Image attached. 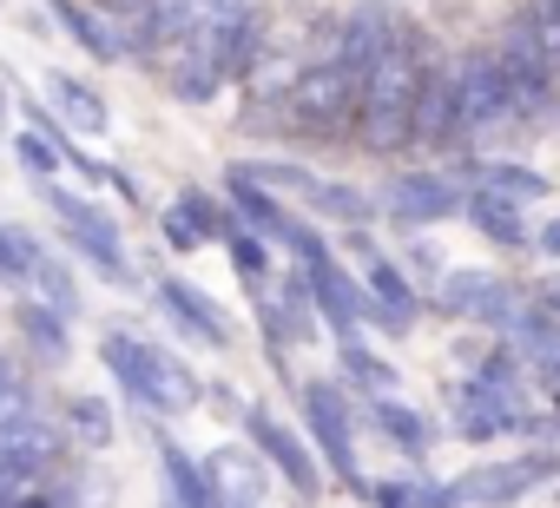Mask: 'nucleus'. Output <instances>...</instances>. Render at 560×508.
I'll list each match as a JSON object with an SVG mask.
<instances>
[{
  "label": "nucleus",
  "mask_w": 560,
  "mask_h": 508,
  "mask_svg": "<svg viewBox=\"0 0 560 508\" xmlns=\"http://www.w3.org/2000/svg\"><path fill=\"white\" fill-rule=\"evenodd\" d=\"M40 192H47L54 218L67 224V244H73V258H80L86 272H100L106 285H132V258H126L119 218H113V211H100L93 198H73L67 185H40Z\"/></svg>",
  "instance_id": "nucleus-6"
},
{
  "label": "nucleus",
  "mask_w": 560,
  "mask_h": 508,
  "mask_svg": "<svg viewBox=\"0 0 560 508\" xmlns=\"http://www.w3.org/2000/svg\"><path fill=\"white\" fill-rule=\"evenodd\" d=\"M27 291H40V304H47V311H60L67 324H73V318L86 311V304H80V285H73V272H67V265L54 258V251L40 258V272H34V285H27Z\"/></svg>",
  "instance_id": "nucleus-31"
},
{
  "label": "nucleus",
  "mask_w": 560,
  "mask_h": 508,
  "mask_svg": "<svg viewBox=\"0 0 560 508\" xmlns=\"http://www.w3.org/2000/svg\"><path fill=\"white\" fill-rule=\"evenodd\" d=\"M337 377L350 383V390H363V396H396V363L389 357H376L363 337H337Z\"/></svg>",
  "instance_id": "nucleus-24"
},
{
  "label": "nucleus",
  "mask_w": 560,
  "mask_h": 508,
  "mask_svg": "<svg viewBox=\"0 0 560 508\" xmlns=\"http://www.w3.org/2000/svg\"><path fill=\"white\" fill-rule=\"evenodd\" d=\"M383 211H389L396 224L422 231V224H442V218L462 211V185H455L448 172H402V178H389Z\"/></svg>",
  "instance_id": "nucleus-11"
},
{
  "label": "nucleus",
  "mask_w": 560,
  "mask_h": 508,
  "mask_svg": "<svg viewBox=\"0 0 560 508\" xmlns=\"http://www.w3.org/2000/svg\"><path fill=\"white\" fill-rule=\"evenodd\" d=\"M0 132H8V100H0Z\"/></svg>",
  "instance_id": "nucleus-42"
},
{
  "label": "nucleus",
  "mask_w": 560,
  "mask_h": 508,
  "mask_svg": "<svg viewBox=\"0 0 560 508\" xmlns=\"http://www.w3.org/2000/svg\"><path fill=\"white\" fill-rule=\"evenodd\" d=\"M237 178H250V185H264V192H311V178L317 172H304V165H291V159H244V165H231Z\"/></svg>",
  "instance_id": "nucleus-32"
},
{
  "label": "nucleus",
  "mask_w": 560,
  "mask_h": 508,
  "mask_svg": "<svg viewBox=\"0 0 560 508\" xmlns=\"http://www.w3.org/2000/svg\"><path fill=\"white\" fill-rule=\"evenodd\" d=\"M429 41H422V27H409V21H396V34H389V47L376 54V67L363 73V93H357V146L370 152V159H396V152H409V106H416V86H422V73H429Z\"/></svg>",
  "instance_id": "nucleus-1"
},
{
  "label": "nucleus",
  "mask_w": 560,
  "mask_h": 508,
  "mask_svg": "<svg viewBox=\"0 0 560 508\" xmlns=\"http://www.w3.org/2000/svg\"><path fill=\"white\" fill-rule=\"evenodd\" d=\"M47 100H54V113H60L67 132H80V139H106V132H113V106H106V93L86 86L80 73H47Z\"/></svg>",
  "instance_id": "nucleus-18"
},
{
  "label": "nucleus",
  "mask_w": 560,
  "mask_h": 508,
  "mask_svg": "<svg viewBox=\"0 0 560 508\" xmlns=\"http://www.w3.org/2000/svg\"><path fill=\"white\" fill-rule=\"evenodd\" d=\"M540 311H547V318H560V278H553V285H540Z\"/></svg>",
  "instance_id": "nucleus-41"
},
{
  "label": "nucleus",
  "mask_w": 560,
  "mask_h": 508,
  "mask_svg": "<svg viewBox=\"0 0 560 508\" xmlns=\"http://www.w3.org/2000/svg\"><path fill=\"white\" fill-rule=\"evenodd\" d=\"M553 409H560V403H553ZM547 429H560V416H553V423H547Z\"/></svg>",
  "instance_id": "nucleus-43"
},
{
  "label": "nucleus",
  "mask_w": 560,
  "mask_h": 508,
  "mask_svg": "<svg viewBox=\"0 0 560 508\" xmlns=\"http://www.w3.org/2000/svg\"><path fill=\"white\" fill-rule=\"evenodd\" d=\"M100 363H106V377L119 383V396H132V409H145V416H159V423L198 409V396H205L198 377L185 370V357H172L165 344H152V337H139V331H126V324H113V331L100 337Z\"/></svg>",
  "instance_id": "nucleus-2"
},
{
  "label": "nucleus",
  "mask_w": 560,
  "mask_h": 508,
  "mask_svg": "<svg viewBox=\"0 0 560 508\" xmlns=\"http://www.w3.org/2000/svg\"><path fill=\"white\" fill-rule=\"evenodd\" d=\"M139 8H145V0H93L100 21H126V14H139Z\"/></svg>",
  "instance_id": "nucleus-38"
},
{
  "label": "nucleus",
  "mask_w": 560,
  "mask_h": 508,
  "mask_svg": "<svg viewBox=\"0 0 560 508\" xmlns=\"http://www.w3.org/2000/svg\"><path fill=\"white\" fill-rule=\"evenodd\" d=\"M298 403H304V429H311L324 469H330L350 495H370V482H363V469H357V416H350L343 383L311 377V383H298Z\"/></svg>",
  "instance_id": "nucleus-5"
},
{
  "label": "nucleus",
  "mask_w": 560,
  "mask_h": 508,
  "mask_svg": "<svg viewBox=\"0 0 560 508\" xmlns=\"http://www.w3.org/2000/svg\"><path fill=\"white\" fill-rule=\"evenodd\" d=\"M357 93H363V80L343 67V60H311L284 93H277V106H284V126L298 132V139H317V146H337L350 126H357Z\"/></svg>",
  "instance_id": "nucleus-3"
},
{
  "label": "nucleus",
  "mask_w": 560,
  "mask_h": 508,
  "mask_svg": "<svg viewBox=\"0 0 560 508\" xmlns=\"http://www.w3.org/2000/svg\"><path fill=\"white\" fill-rule=\"evenodd\" d=\"M60 429H67V442H73V449H113V436H119V423H113L106 396H86V390L60 396Z\"/></svg>",
  "instance_id": "nucleus-25"
},
{
  "label": "nucleus",
  "mask_w": 560,
  "mask_h": 508,
  "mask_svg": "<svg viewBox=\"0 0 560 508\" xmlns=\"http://www.w3.org/2000/svg\"><path fill=\"white\" fill-rule=\"evenodd\" d=\"M343 244H350L357 258H363V278H357V285H363V304H370V318H376L383 331H409V324H416V311H422L416 285H409V278H402V272L383 258V251H376V238H370L363 224H357Z\"/></svg>",
  "instance_id": "nucleus-9"
},
{
  "label": "nucleus",
  "mask_w": 560,
  "mask_h": 508,
  "mask_svg": "<svg viewBox=\"0 0 560 508\" xmlns=\"http://www.w3.org/2000/svg\"><path fill=\"white\" fill-rule=\"evenodd\" d=\"M159 311L165 324L185 337V344H205V350H231V318L185 278H159Z\"/></svg>",
  "instance_id": "nucleus-12"
},
{
  "label": "nucleus",
  "mask_w": 560,
  "mask_h": 508,
  "mask_svg": "<svg viewBox=\"0 0 560 508\" xmlns=\"http://www.w3.org/2000/svg\"><path fill=\"white\" fill-rule=\"evenodd\" d=\"M370 429H376L383 442H396L409 462H422V455H429V442H435V423H429L422 409L396 403V396H370Z\"/></svg>",
  "instance_id": "nucleus-21"
},
{
  "label": "nucleus",
  "mask_w": 560,
  "mask_h": 508,
  "mask_svg": "<svg viewBox=\"0 0 560 508\" xmlns=\"http://www.w3.org/2000/svg\"><path fill=\"white\" fill-rule=\"evenodd\" d=\"M363 501H376V508H422L416 501V482H370Z\"/></svg>",
  "instance_id": "nucleus-36"
},
{
  "label": "nucleus",
  "mask_w": 560,
  "mask_h": 508,
  "mask_svg": "<svg viewBox=\"0 0 560 508\" xmlns=\"http://www.w3.org/2000/svg\"><path fill=\"white\" fill-rule=\"evenodd\" d=\"M178 211H185V224L198 231V244H211V238H224V231H231V211H224L211 192H198V185H185V192H178Z\"/></svg>",
  "instance_id": "nucleus-33"
},
{
  "label": "nucleus",
  "mask_w": 560,
  "mask_h": 508,
  "mask_svg": "<svg viewBox=\"0 0 560 508\" xmlns=\"http://www.w3.org/2000/svg\"><path fill=\"white\" fill-rule=\"evenodd\" d=\"M547 8H553V14H560V0H547Z\"/></svg>",
  "instance_id": "nucleus-44"
},
{
  "label": "nucleus",
  "mask_w": 560,
  "mask_h": 508,
  "mask_svg": "<svg viewBox=\"0 0 560 508\" xmlns=\"http://www.w3.org/2000/svg\"><path fill=\"white\" fill-rule=\"evenodd\" d=\"M330 34H337L330 60H343V67H350L357 80H363V73L376 67V54L389 47V34H396V14L383 8V0H363V8H357V14H343V21H337Z\"/></svg>",
  "instance_id": "nucleus-17"
},
{
  "label": "nucleus",
  "mask_w": 560,
  "mask_h": 508,
  "mask_svg": "<svg viewBox=\"0 0 560 508\" xmlns=\"http://www.w3.org/2000/svg\"><path fill=\"white\" fill-rule=\"evenodd\" d=\"M527 383H521V357L514 350H488L475 363V377L455 396V429L468 442H494V436H527Z\"/></svg>",
  "instance_id": "nucleus-4"
},
{
  "label": "nucleus",
  "mask_w": 560,
  "mask_h": 508,
  "mask_svg": "<svg viewBox=\"0 0 560 508\" xmlns=\"http://www.w3.org/2000/svg\"><path fill=\"white\" fill-rule=\"evenodd\" d=\"M435 298H442V311L475 318V324H508L514 304H521V291L508 278H494V272H448Z\"/></svg>",
  "instance_id": "nucleus-15"
},
{
  "label": "nucleus",
  "mask_w": 560,
  "mask_h": 508,
  "mask_svg": "<svg viewBox=\"0 0 560 508\" xmlns=\"http://www.w3.org/2000/svg\"><path fill=\"white\" fill-rule=\"evenodd\" d=\"M416 272H422V278H442V265H435V251H429V244H416Z\"/></svg>",
  "instance_id": "nucleus-40"
},
{
  "label": "nucleus",
  "mask_w": 560,
  "mask_h": 508,
  "mask_svg": "<svg viewBox=\"0 0 560 508\" xmlns=\"http://www.w3.org/2000/svg\"><path fill=\"white\" fill-rule=\"evenodd\" d=\"M468 178H475V192H494V198H508V205H534V198H547V178H540L534 165L468 159Z\"/></svg>",
  "instance_id": "nucleus-26"
},
{
  "label": "nucleus",
  "mask_w": 560,
  "mask_h": 508,
  "mask_svg": "<svg viewBox=\"0 0 560 508\" xmlns=\"http://www.w3.org/2000/svg\"><path fill=\"white\" fill-rule=\"evenodd\" d=\"M244 429H250V449L264 455V469H277L304 501L324 495V469H317V455H311V442H304L298 429H284V423H277L270 409H257V403L244 409Z\"/></svg>",
  "instance_id": "nucleus-10"
},
{
  "label": "nucleus",
  "mask_w": 560,
  "mask_h": 508,
  "mask_svg": "<svg viewBox=\"0 0 560 508\" xmlns=\"http://www.w3.org/2000/svg\"><path fill=\"white\" fill-rule=\"evenodd\" d=\"M304 205H311L317 218L350 224V231H357V224H370V211H376V205H370V192H363V185H343V178H311Z\"/></svg>",
  "instance_id": "nucleus-28"
},
{
  "label": "nucleus",
  "mask_w": 560,
  "mask_h": 508,
  "mask_svg": "<svg viewBox=\"0 0 560 508\" xmlns=\"http://www.w3.org/2000/svg\"><path fill=\"white\" fill-rule=\"evenodd\" d=\"M198 469H205V482H211V495H218L224 508H257V501L270 495V469H264L257 449L224 442V449H211Z\"/></svg>",
  "instance_id": "nucleus-16"
},
{
  "label": "nucleus",
  "mask_w": 560,
  "mask_h": 508,
  "mask_svg": "<svg viewBox=\"0 0 560 508\" xmlns=\"http://www.w3.org/2000/svg\"><path fill=\"white\" fill-rule=\"evenodd\" d=\"M159 238H165L172 251H198V231L185 224V211H178V205H165V211H159Z\"/></svg>",
  "instance_id": "nucleus-35"
},
{
  "label": "nucleus",
  "mask_w": 560,
  "mask_h": 508,
  "mask_svg": "<svg viewBox=\"0 0 560 508\" xmlns=\"http://www.w3.org/2000/svg\"><path fill=\"white\" fill-rule=\"evenodd\" d=\"M416 501H422V508H462L448 482H416Z\"/></svg>",
  "instance_id": "nucleus-37"
},
{
  "label": "nucleus",
  "mask_w": 560,
  "mask_h": 508,
  "mask_svg": "<svg viewBox=\"0 0 560 508\" xmlns=\"http://www.w3.org/2000/svg\"><path fill=\"white\" fill-rule=\"evenodd\" d=\"M508 126H514V113H508V86H501L494 54H462L455 60V146L501 139Z\"/></svg>",
  "instance_id": "nucleus-8"
},
{
  "label": "nucleus",
  "mask_w": 560,
  "mask_h": 508,
  "mask_svg": "<svg viewBox=\"0 0 560 508\" xmlns=\"http://www.w3.org/2000/svg\"><path fill=\"white\" fill-rule=\"evenodd\" d=\"M534 244H540V251H547V258H560V211H553V218H547V224H540V231H534Z\"/></svg>",
  "instance_id": "nucleus-39"
},
{
  "label": "nucleus",
  "mask_w": 560,
  "mask_h": 508,
  "mask_svg": "<svg viewBox=\"0 0 560 508\" xmlns=\"http://www.w3.org/2000/svg\"><path fill=\"white\" fill-rule=\"evenodd\" d=\"M462 218H468L488 244H501V251H521V244H527V211H521V205H508V198H494V192L462 198Z\"/></svg>",
  "instance_id": "nucleus-23"
},
{
  "label": "nucleus",
  "mask_w": 560,
  "mask_h": 508,
  "mask_svg": "<svg viewBox=\"0 0 560 508\" xmlns=\"http://www.w3.org/2000/svg\"><path fill=\"white\" fill-rule=\"evenodd\" d=\"M14 159H21V165H27L34 178H47V185L60 178V152H54V146H47V139H40L34 126H27V132H14Z\"/></svg>",
  "instance_id": "nucleus-34"
},
{
  "label": "nucleus",
  "mask_w": 560,
  "mask_h": 508,
  "mask_svg": "<svg viewBox=\"0 0 560 508\" xmlns=\"http://www.w3.org/2000/svg\"><path fill=\"white\" fill-rule=\"evenodd\" d=\"M47 14L80 41V54H93V60H126V54H119V34H113L93 8H80V0H47Z\"/></svg>",
  "instance_id": "nucleus-27"
},
{
  "label": "nucleus",
  "mask_w": 560,
  "mask_h": 508,
  "mask_svg": "<svg viewBox=\"0 0 560 508\" xmlns=\"http://www.w3.org/2000/svg\"><path fill=\"white\" fill-rule=\"evenodd\" d=\"M547 482H560V449H527V455H508V462H475L448 488H455L462 508H514V501H527Z\"/></svg>",
  "instance_id": "nucleus-7"
},
{
  "label": "nucleus",
  "mask_w": 560,
  "mask_h": 508,
  "mask_svg": "<svg viewBox=\"0 0 560 508\" xmlns=\"http://www.w3.org/2000/svg\"><path fill=\"white\" fill-rule=\"evenodd\" d=\"M298 278H304V291H311V311H317L337 337H357V324L370 318L363 285H357L337 258H324V265H298Z\"/></svg>",
  "instance_id": "nucleus-13"
},
{
  "label": "nucleus",
  "mask_w": 560,
  "mask_h": 508,
  "mask_svg": "<svg viewBox=\"0 0 560 508\" xmlns=\"http://www.w3.org/2000/svg\"><path fill=\"white\" fill-rule=\"evenodd\" d=\"M224 258H231V272H237L250 291H264V285H270V244H264L257 231H244L237 218H231V231H224Z\"/></svg>",
  "instance_id": "nucleus-30"
},
{
  "label": "nucleus",
  "mask_w": 560,
  "mask_h": 508,
  "mask_svg": "<svg viewBox=\"0 0 560 508\" xmlns=\"http://www.w3.org/2000/svg\"><path fill=\"white\" fill-rule=\"evenodd\" d=\"M40 258H47V244L27 224H0V285H8V291H27Z\"/></svg>",
  "instance_id": "nucleus-29"
},
{
  "label": "nucleus",
  "mask_w": 560,
  "mask_h": 508,
  "mask_svg": "<svg viewBox=\"0 0 560 508\" xmlns=\"http://www.w3.org/2000/svg\"><path fill=\"white\" fill-rule=\"evenodd\" d=\"M224 192H231V218L244 224V231H257L264 244H284L291 238V211L277 205V192H264V185H250V178H237V172H224Z\"/></svg>",
  "instance_id": "nucleus-19"
},
{
  "label": "nucleus",
  "mask_w": 560,
  "mask_h": 508,
  "mask_svg": "<svg viewBox=\"0 0 560 508\" xmlns=\"http://www.w3.org/2000/svg\"><path fill=\"white\" fill-rule=\"evenodd\" d=\"M218 73H211V60L198 54V41H178L172 54H165V93L172 100H185V106H205V100H218Z\"/></svg>",
  "instance_id": "nucleus-22"
},
{
  "label": "nucleus",
  "mask_w": 560,
  "mask_h": 508,
  "mask_svg": "<svg viewBox=\"0 0 560 508\" xmlns=\"http://www.w3.org/2000/svg\"><path fill=\"white\" fill-rule=\"evenodd\" d=\"M409 146H455V60H429L409 106Z\"/></svg>",
  "instance_id": "nucleus-14"
},
{
  "label": "nucleus",
  "mask_w": 560,
  "mask_h": 508,
  "mask_svg": "<svg viewBox=\"0 0 560 508\" xmlns=\"http://www.w3.org/2000/svg\"><path fill=\"white\" fill-rule=\"evenodd\" d=\"M14 331H21L27 357H34V363H47V370H60V363H67V350H73V324H67L60 311H47L40 298H21V304H14Z\"/></svg>",
  "instance_id": "nucleus-20"
}]
</instances>
